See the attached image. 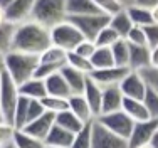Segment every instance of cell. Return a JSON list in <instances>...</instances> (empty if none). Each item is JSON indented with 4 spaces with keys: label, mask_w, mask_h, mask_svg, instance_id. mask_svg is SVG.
Here are the masks:
<instances>
[{
    "label": "cell",
    "mask_w": 158,
    "mask_h": 148,
    "mask_svg": "<svg viewBox=\"0 0 158 148\" xmlns=\"http://www.w3.org/2000/svg\"><path fill=\"white\" fill-rule=\"evenodd\" d=\"M52 45L51 30L29 20L24 24L15 25L12 39V51L24 52L31 56H40L46 49Z\"/></svg>",
    "instance_id": "1"
},
{
    "label": "cell",
    "mask_w": 158,
    "mask_h": 148,
    "mask_svg": "<svg viewBox=\"0 0 158 148\" xmlns=\"http://www.w3.org/2000/svg\"><path fill=\"white\" fill-rule=\"evenodd\" d=\"M39 64V56H31L24 52L10 51L5 56H2V66L3 71L14 79L17 86L34 78V73Z\"/></svg>",
    "instance_id": "2"
},
{
    "label": "cell",
    "mask_w": 158,
    "mask_h": 148,
    "mask_svg": "<svg viewBox=\"0 0 158 148\" xmlns=\"http://www.w3.org/2000/svg\"><path fill=\"white\" fill-rule=\"evenodd\" d=\"M31 20L51 30L57 24L67 20L66 0H35Z\"/></svg>",
    "instance_id": "3"
},
{
    "label": "cell",
    "mask_w": 158,
    "mask_h": 148,
    "mask_svg": "<svg viewBox=\"0 0 158 148\" xmlns=\"http://www.w3.org/2000/svg\"><path fill=\"white\" fill-rule=\"evenodd\" d=\"M19 86L14 82V79L3 71L2 73V82H0V113H2L5 123L14 126V113L15 106L19 103Z\"/></svg>",
    "instance_id": "4"
},
{
    "label": "cell",
    "mask_w": 158,
    "mask_h": 148,
    "mask_svg": "<svg viewBox=\"0 0 158 148\" xmlns=\"http://www.w3.org/2000/svg\"><path fill=\"white\" fill-rule=\"evenodd\" d=\"M81 40H84L82 34L71 24L69 20H64L51 29V42L52 45L62 49L66 52H71L79 45Z\"/></svg>",
    "instance_id": "5"
},
{
    "label": "cell",
    "mask_w": 158,
    "mask_h": 148,
    "mask_svg": "<svg viewBox=\"0 0 158 148\" xmlns=\"http://www.w3.org/2000/svg\"><path fill=\"white\" fill-rule=\"evenodd\" d=\"M67 20L76 27L82 37L94 42L98 34L104 27L110 25V17L104 14H94V15H79V17H67Z\"/></svg>",
    "instance_id": "6"
},
{
    "label": "cell",
    "mask_w": 158,
    "mask_h": 148,
    "mask_svg": "<svg viewBox=\"0 0 158 148\" xmlns=\"http://www.w3.org/2000/svg\"><path fill=\"white\" fill-rule=\"evenodd\" d=\"M96 121L99 125H103L106 130L113 131L114 135L121 136L125 140L130 138L131 131H133V126H135V121L123 109L114 111V113H108V115H99L96 118Z\"/></svg>",
    "instance_id": "7"
},
{
    "label": "cell",
    "mask_w": 158,
    "mask_h": 148,
    "mask_svg": "<svg viewBox=\"0 0 158 148\" xmlns=\"http://www.w3.org/2000/svg\"><path fill=\"white\" fill-rule=\"evenodd\" d=\"M93 148H130L128 140L106 130L103 125L93 121Z\"/></svg>",
    "instance_id": "8"
},
{
    "label": "cell",
    "mask_w": 158,
    "mask_h": 148,
    "mask_svg": "<svg viewBox=\"0 0 158 148\" xmlns=\"http://www.w3.org/2000/svg\"><path fill=\"white\" fill-rule=\"evenodd\" d=\"M119 89H121L123 96L130 98V99H143L148 89V82L145 81L141 73L138 71H130L126 78L119 82Z\"/></svg>",
    "instance_id": "9"
},
{
    "label": "cell",
    "mask_w": 158,
    "mask_h": 148,
    "mask_svg": "<svg viewBox=\"0 0 158 148\" xmlns=\"http://www.w3.org/2000/svg\"><path fill=\"white\" fill-rule=\"evenodd\" d=\"M130 67H121V66H111L106 69H94L89 78L99 84L101 88H110V86H119V82L126 78V74L130 73Z\"/></svg>",
    "instance_id": "10"
},
{
    "label": "cell",
    "mask_w": 158,
    "mask_h": 148,
    "mask_svg": "<svg viewBox=\"0 0 158 148\" xmlns=\"http://www.w3.org/2000/svg\"><path fill=\"white\" fill-rule=\"evenodd\" d=\"M35 0H14L5 10H3V20L9 24L19 25L29 22L32 17V9Z\"/></svg>",
    "instance_id": "11"
},
{
    "label": "cell",
    "mask_w": 158,
    "mask_h": 148,
    "mask_svg": "<svg viewBox=\"0 0 158 148\" xmlns=\"http://www.w3.org/2000/svg\"><path fill=\"white\" fill-rule=\"evenodd\" d=\"M158 130V120H145V121H136L133 126L130 138H128V145L130 148H138L141 145L150 143L152 136L155 135V131Z\"/></svg>",
    "instance_id": "12"
},
{
    "label": "cell",
    "mask_w": 158,
    "mask_h": 148,
    "mask_svg": "<svg viewBox=\"0 0 158 148\" xmlns=\"http://www.w3.org/2000/svg\"><path fill=\"white\" fill-rule=\"evenodd\" d=\"M54 125H56V115L46 111L42 116H39V118H35L34 121L25 125V126L22 128V131L34 136V138H37V140H40V142H46L49 131L52 130Z\"/></svg>",
    "instance_id": "13"
},
{
    "label": "cell",
    "mask_w": 158,
    "mask_h": 148,
    "mask_svg": "<svg viewBox=\"0 0 158 148\" xmlns=\"http://www.w3.org/2000/svg\"><path fill=\"white\" fill-rule=\"evenodd\" d=\"M123 96L119 86H110V88L103 89V101H101V115H108V113L119 111L123 106Z\"/></svg>",
    "instance_id": "14"
},
{
    "label": "cell",
    "mask_w": 158,
    "mask_h": 148,
    "mask_svg": "<svg viewBox=\"0 0 158 148\" xmlns=\"http://www.w3.org/2000/svg\"><path fill=\"white\" fill-rule=\"evenodd\" d=\"M67 104H69V111L73 115H76L84 125L93 123L96 120L93 111H91V108H89V104H88V101L84 99L82 94H71L67 98Z\"/></svg>",
    "instance_id": "15"
},
{
    "label": "cell",
    "mask_w": 158,
    "mask_h": 148,
    "mask_svg": "<svg viewBox=\"0 0 158 148\" xmlns=\"http://www.w3.org/2000/svg\"><path fill=\"white\" fill-rule=\"evenodd\" d=\"M59 73H61L62 78L66 79V82H67V86H69V89L73 91V94H82L84 86H86V82H88V79H89L88 74L74 69V67L67 66V64L59 71Z\"/></svg>",
    "instance_id": "16"
},
{
    "label": "cell",
    "mask_w": 158,
    "mask_h": 148,
    "mask_svg": "<svg viewBox=\"0 0 158 148\" xmlns=\"http://www.w3.org/2000/svg\"><path fill=\"white\" fill-rule=\"evenodd\" d=\"M131 71H141L150 69V47L148 45H130V64Z\"/></svg>",
    "instance_id": "17"
},
{
    "label": "cell",
    "mask_w": 158,
    "mask_h": 148,
    "mask_svg": "<svg viewBox=\"0 0 158 148\" xmlns=\"http://www.w3.org/2000/svg\"><path fill=\"white\" fill-rule=\"evenodd\" d=\"M82 96H84V99L88 101L89 108H91L93 115H94V118L101 115V101H103V88H101L99 84H96L94 81H93L91 78L88 79V82H86L84 86V91H82Z\"/></svg>",
    "instance_id": "18"
},
{
    "label": "cell",
    "mask_w": 158,
    "mask_h": 148,
    "mask_svg": "<svg viewBox=\"0 0 158 148\" xmlns=\"http://www.w3.org/2000/svg\"><path fill=\"white\" fill-rule=\"evenodd\" d=\"M19 94L27 99H37L40 101L42 98L47 96V89H46V82L44 79H37V78H31L29 81L22 82L19 86Z\"/></svg>",
    "instance_id": "19"
},
{
    "label": "cell",
    "mask_w": 158,
    "mask_h": 148,
    "mask_svg": "<svg viewBox=\"0 0 158 148\" xmlns=\"http://www.w3.org/2000/svg\"><path fill=\"white\" fill-rule=\"evenodd\" d=\"M44 82H46V89L49 96H57V98H66L67 99L73 94V91L69 89V86H67L66 79L62 78L61 73L51 74L49 78L44 79Z\"/></svg>",
    "instance_id": "20"
},
{
    "label": "cell",
    "mask_w": 158,
    "mask_h": 148,
    "mask_svg": "<svg viewBox=\"0 0 158 148\" xmlns=\"http://www.w3.org/2000/svg\"><path fill=\"white\" fill-rule=\"evenodd\" d=\"M66 12H67V17L101 14L93 0H66Z\"/></svg>",
    "instance_id": "21"
},
{
    "label": "cell",
    "mask_w": 158,
    "mask_h": 148,
    "mask_svg": "<svg viewBox=\"0 0 158 148\" xmlns=\"http://www.w3.org/2000/svg\"><path fill=\"white\" fill-rule=\"evenodd\" d=\"M74 140V135L71 131L64 130V128L54 125L52 130L49 131L47 138H46V146H59V148H69L71 143Z\"/></svg>",
    "instance_id": "22"
},
{
    "label": "cell",
    "mask_w": 158,
    "mask_h": 148,
    "mask_svg": "<svg viewBox=\"0 0 158 148\" xmlns=\"http://www.w3.org/2000/svg\"><path fill=\"white\" fill-rule=\"evenodd\" d=\"M121 109L135 121V123H136V121L150 120V115H148V111H146V108H145V104H143L141 99H130V98H125Z\"/></svg>",
    "instance_id": "23"
},
{
    "label": "cell",
    "mask_w": 158,
    "mask_h": 148,
    "mask_svg": "<svg viewBox=\"0 0 158 148\" xmlns=\"http://www.w3.org/2000/svg\"><path fill=\"white\" fill-rule=\"evenodd\" d=\"M110 27L114 30L121 39H125L128 36V32L133 29V22H131L130 15L126 12V7L123 10H119L118 14H114L110 17Z\"/></svg>",
    "instance_id": "24"
},
{
    "label": "cell",
    "mask_w": 158,
    "mask_h": 148,
    "mask_svg": "<svg viewBox=\"0 0 158 148\" xmlns=\"http://www.w3.org/2000/svg\"><path fill=\"white\" fill-rule=\"evenodd\" d=\"M66 61H67V52L62 51V49H59V47H56V45H51V47L46 49V51L39 56V62L51 64V66L57 67L59 71L66 66Z\"/></svg>",
    "instance_id": "25"
},
{
    "label": "cell",
    "mask_w": 158,
    "mask_h": 148,
    "mask_svg": "<svg viewBox=\"0 0 158 148\" xmlns=\"http://www.w3.org/2000/svg\"><path fill=\"white\" fill-rule=\"evenodd\" d=\"M56 125L64 128V130H67V131H71L73 135L79 133V131L84 128V123H82L76 115H73L69 109H66V111L56 115Z\"/></svg>",
    "instance_id": "26"
},
{
    "label": "cell",
    "mask_w": 158,
    "mask_h": 148,
    "mask_svg": "<svg viewBox=\"0 0 158 148\" xmlns=\"http://www.w3.org/2000/svg\"><path fill=\"white\" fill-rule=\"evenodd\" d=\"M126 12L130 15L133 25L146 27V25L153 24V17H152V10L150 9H143V7H138V5H128Z\"/></svg>",
    "instance_id": "27"
},
{
    "label": "cell",
    "mask_w": 158,
    "mask_h": 148,
    "mask_svg": "<svg viewBox=\"0 0 158 148\" xmlns=\"http://www.w3.org/2000/svg\"><path fill=\"white\" fill-rule=\"evenodd\" d=\"M111 54L114 59V66L128 67V64H130V44L126 42V39H119L113 45Z\"/></svg>",
    "instance_id": "28"
},
{
    "label": "cell",
    "mask_w": 158,
    "mask_h": 148,
    "mask_svg": "<svg viewBox=\"0 0 158 148\" xmlns=\"http://www.w3.org/2000/svg\"><path fill=\"white\" fill-rule=\"evenodd\" d=\"M14 30H15V25L14 24H9L5 20L0 22V57L12 51Z\"/></svg>",
    "instance_id": "29"
},
{
    "label": "cell",
    "mask_w": 158,
    "mask_h": 148,
    "mask_svg": "<svg viewBox=\"0 0 158 148\" xmlns=\"http://www.w3.org/2000/svg\"><path fill=\"white\" fill-rule=\"evenodd\" d=\"M12 143L15 148H46V143L40 140L34 138V136L24 133L22 130H15L12 136Z\"/></svg>",
    "instance_id": "30"
},
{
    "label": "cell",
    "mask_w": 158,
    "mask_h": 148,
    "mask_svg": "<svg viewBox=\"0 0 158 148\" xmlns=\"http://www.w3.org/2000/svg\"><path fill=\"white\" fill-rule=\"evenodd\" d=\"M91 64L94 69H106V67L114 66V59H113L111 49L110 47H98L96 52L91 57Z\"/></svg>",
    "instance_id": "31"
},
{
    "label": "cell",
    "mask_w": 158,
    "mask_h": 148,
    "mask_svg": "<svg viewBox=\"0 0 158 148\" xmlns=\"http://www.w3.org/2000/svg\"><path fill=\"white\" fill-rule=\"evenodd\" d=\"M40 103H42L44 109H46L47 113H52V115H59V113L69 109V104H67L66 98L49 96V94H47L46 98H42V99H40Z\"/></svg>",
    "instance_id": "32"
},
{
    "label": "cell",
    "mask_w": 158,
    "mask_h": 148,
    "mask_svg": "<svg viewBox=\"0 0 158 148\" xmlns=\"http://www.w3.org/2000/svg\"><path fill=\"white\" fill-rule=\"evenodd\" d=\"M69 148H93V123L84 125V128L74 135Z\"/></svg>",
    "instance_id": "33"
},
{
    "label": "cell",
    "mask_w": 158,
    "mask_h": 148,
    "mask_svg": "<svg viewBox=\"0 0 158 148\" xmlns=\"http://www.w3.org/2000/svg\"><path fill=\"white\" fill-rule=\"evenodd\" d=\"M66 64H67V66H71V67H74V69H77V71H81V73L88 74V76L91 74L93 71H94L91 61L81 57V56H77L76 52H67V61H66Z\"/></svg>",
    "instance_id": "34"
},
{
    "label": "cell",
    "mask_w": 158,
    "mask_h": 148,
    "mask_svg": "<svg viewBox=\"0 0 158 148\" xmlns=\"http://www.w3.org/2000/svg\"><path fill=\"white\" fill-rule=\"evenodd\" d=\"M119 39H121V37H119L118 34H116L114 30L108 25V27H104L99 34H98L94 44H96V47H110L111 49Z\"/></svg>",
    "instance_id": "35"
},
{
    "label": "cell",
    "mask_w": 158,
    "mask_h": 148,
    "mask_svg": "<svg viewBox=\"0 0 158 148\" xmlns=\"http://www.w3.org/2000/svg\"><path fill=\"white\" fill-rule=\"evenodd\" d=\"M141 101H143V104H145L146 111H148L150 118L158 120V93L156 91L148 86L146 94H145V98H143Z\"/></svg>",
    "instance_id": "36"
},
{
    "label": "cell",
    "mask_w": 158,
    "mask_h": 148,
    "mask_svg": "<svg viewBox=\"0 0 158 148\" xmlns=\"http://www.w3.org/2000/svg\"><path fill=\"white\" fill-rule=\"evenodd\" d=\"M93 2H94V5L99 9V12L108 15V17H111V15L118 14L119 10L125 9V5H123L119 0H93Z\"/></svg>",
    "instance_id": "37"
},
{
    "label": "cell",
    "mask_w": 158,
    "mask_h": 148,
    "mask_svg": "<svg viewBox=\"0 0 158 148\" xmlns=\"http://www.w3.org/2000/svg\"><path fill=\"white\" fill-rule=\"evenodd\" d=\"M126 42L130 45H146V36H145V29L133 25V29L128 32V36L125 37Z\"/></svg>",
    "instance_id": "38"
},
{
    "label": "cell",
    "mask_w": 158,
    "mask_h": 148,
    "mask_svg": "<svg viewBox=\"0 0 158 148\" xmlns=\"http://www.w3.org/2000/svg\"><path fill=\"white\" fill-rule=\"evenodd\" d=\"M96 44L93 42V40H88V39H84V40H81L79 42V45L74 51H71V52H76L77 56H81V57H84V59H89L91 61V57H93V54L96 52Z\"/></svg>",
    "instance_id": "39"
},
{
    "label": "cell",
    "mask_w": 158,
    "mask_h": 148,
    "mask_svg": "<svg viewBox=\"0 0 158 148\" xmlns=\"http://www.w3.org/2000/svg\"><path fill=\"white\" fill-rule=\"evenodd\" d=\"M44 113H46V109H44L42 103L37 101V99H31L29 101V109H27V123H31V121H34L35 118L42 116Z\"/></svg>",
    "instance_id": "40"
},
{
    "label": "cell",
    "mask_w": 158,
    "mask_h": 148,
    "mask_svg": "<svg viewBox=\"0 0 158 148\" xmlns=\"http://www.w3.org/2000/svg\"><path fill=\"white\" fill-rule=\"evenodd\" d=\"M145 29V36H146V45L150 49L158 47V24H150Z\"/></svg>",
    "instance_id": "41"
},
{
    "label": "cell",
    "mask_w": 158,
    "mask_h": 148,
    "mask_svg": "<svg viewBox=\"0 0 158 148\" xmlns=\"http://www.w3.org/2000/svg\"><path fill=\"white\" fill-rule=\"evenodd\" d=\"M14 131H15V128L10 126L9 123H0V148L12 142Z\"/></svg>",
    "instance_id": "42"
},
{
    "label": "cell",
    "mask_w": 158,
    "mask_h": 148,
    "mask_svg": "<svg viewBox=\"0 0 158 148\" xmlns=\"http://www.w3.org/2000/svg\"><path fill=\"white\" fill-rule=\"evenodd\" d=\"M141 74H143V78H145V81L148 82V86L150 88H153L158 93V69H145V71H141Z\"/></svg>",
    "instance_id": "43"
},
{
    "label": "cell",
    "mask_w": 158,
    "mask_h": 148,
    "mask_svg": "<svg viewBox=\"0 0 158 148\" xmlns=\"http://www.w3.org/2000/svg\"><path fill=\"white\" fill-rule=\"evenodd\" d=\"M131 5H138V7H143V9H155L158 5V0H133Z\"/></svg>",
    "instance_id": "44"
},
{
    "label": "cell",
    "mask_w": 158,
    "mask_h": 148,
    "mask_svg": "<svg viewBox=\"0 0 158 148\" xmlns=\"http://www.w3.org/2000/svg\"><path fill=\"white\" fill-rule=\"evenodd\" d=\"M150 67L158 69V47L150 49Z\"/></svg>",
    "instance_id": "45"
},
{
    "label": "cell",
    "mask_w": 158,
    "mask_h": 148,
    "mask_svg": "<svg viewBox=\"0 0 158 148\" xmlns=\"http://www.w3.org/2000/svg\"><path fill=\"white\" fill-rule=\"evenodd\" d=\"M150 145H152V148H158V130L155 131V135L152 136V140H150Z\"/></svg>",
    "instance_id": "46"
},
{
    "label": "cell",
    "mask_w": 158,
    "mask_h": 148,
    "mask_svg": "<svg viewBox=\"0 0 158 148\" xmlns=\"http://www.w3.org/2000/svg\"><path fill=\"white\" fill-rule=\"evenodd\" d=\"M12 2H14V0H0V10L3 12V10H5L7 7H9L10 3H12Z\"/></svg>",
    "instance_id": "47"
},
{
    "label": "cell",
    "mask_w": 158,
    "mask_h": 148,
    "mask_svg": "<svg viewBox=\"0 0 158 148\" xmlns=\"http://www.w3.org/2000/svg\"><path fill=\"white\" fill-rule=\"evenodd\" d=\"M152 17H153V24H158V5L155 9H152Z\"/></svg>",
    "instance_id": "48"
},
{
    "label": "cell",
    "mask_w": 158,
    "mask_h": 148,
    "mask_svg": "<svg viewBox=\"0 0 158 148\" xmlns=\"http://www.w3.org/2000/svg\"><path fill=\"white\" fill-rule=\"evenodd\" d=\"M119 2H121L125 7H128V5H131V3H133V0H119Z\"/></svg>",
    "instance_id": "49"
},
{
    "label": "cell",
    "mask_w": 158,
    "mask_h": 148,
    "mask_svg": "<svg viewBox=\"0 0 158 148\" xmlns=\"http://www.w3.org/2000/svg\"><path fill=\"white\" fill-rule=\"evenodd\" d=\"M2 73H3V66H2V57H0V82H2Z\"/></svg>",
    "instance_id": "50"
},
{
    "label": "cell",
    "mask_w": 158,
    "mask_h": 148,
    "mask_svg": "<svg viewBox=\"0 0 158 148\" xmlns=\"http://www.w3.org/2000/svg\"><path fill=\"white\" fill-rule=\"evenodd\" d=\"M2 148H15V145H14V143L10 142V143H7V145H3Z\"/></svg>",
    "instance_id": "51"
},
{
    "label": "cell",
    "mask_w": 158,
    "mask_h": 148,
    "mask_svg": "<svg viewBox=\"0 0 158 148\" xmlns=\"http://www.w3.org/2000/svg\"><path fill=\"white\" fill-rule=\"evenodd\" d=\"M138 148H152V145H150V143H146V145H141V146H138Z\"/></svg>",
    "instance_id": "52"
},
{
    "label": "cell",
    "mask_w": 158,
    "mask_h": 148,
    "mask_svg": "<svg viewBox=\"0 0 158 148\" xmlns=\"http://www.w3.org/2000/svg\"><path fill=\"white\" fill-rule=\"evenodd\" d=\"M0 123H5V120H3V116H2V113H0Z\"/></svg>",
    "instance_id": "53"
},
{
    "label": "cell",
    "mask_w": 158,
    "mask_h": 148,
    "mask_svg": "<svg viewBox=\"0 0 158 148\" xmlns=\"http://www.w3.org/2000/svg\"><path fill=\"white\" fill-rule=\"evenodd\" d=\"M46 148H59V146H46Z\"/></svg>",
    "instance_id": "54"
}]
</instances>
